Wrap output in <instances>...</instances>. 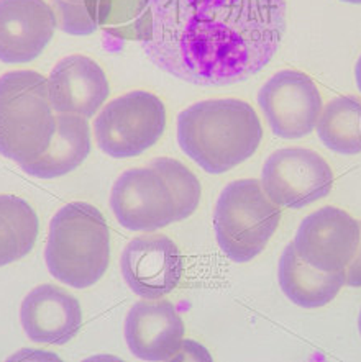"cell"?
I'll return each mask as SVG.
<instances>
[{"label": "cell", "instance_id": "6da1fadb", "mask_svg": "<svg viewBox=\"0 0 361 362\" xmlns=\"http://www.w3.org/2000/svg\"><path fill=\"white\" fill-rule=\"evenodd\" d=\"M286 0H142L137 30L151 63L202 87L243 82L271 63Z\"/></svg>", "mask_w": 361, "mask_h": 362}, {"label": "cell", "instance_id": "7a4b0ae2", "mask_svg": "<svg viewBox=\"0 0 361 362\" xmlns=\"http://www.w3.org/2000/svg\"><path fill=\"white\" fill-rule=\"evenodd\" d=\"M261 141L260 117L245 100H200L178 117L179 148L209 174H225L243 164Z\"/></svg>", "mask_w": 361, "mask_h": 362}, {"label": "cell", "instance_id": "3957f363", "mask_svg": "<svg viewBox=\"0 0 361 362\" xmlns=\"http://www.w3.org/2000/svg\"><path fill=\"white\" fill-rule=\"evenodd\" d=\"M46 267L64 286L89 288L105 276L110 264V231L99 209L71 202L50 221Z\"/></svg>", "mask_w": 361, "mask_h": 362}, {"label": "cell", "instance_id": "277c9868", "mask_svg": "<svg viewBox=\"0 0 361 362\" xmlns=\"http://www.w3.org/2000/svg\"><path fill=\"white\" fill-rule=\"evenodd\" d=\"M56 133L48 79L30 69L0 76V156L23 165L48 149Z\"/></svg>", "mask_w": 361, "mask_h": 362}, {"label": "cell", "instance_id": "5b68a950", "mask_svg": "<svg viewBox=\"0 0 361 362\" xmlns=\"http://www.w3.org/2000/svg\"><path fill=\"white\" fill-rule=\"evenodd\" d=\"M281 221V210L268 199L256 179L225 185L214 209V230L220 251L236 264L260 256Z\"/></svg>", "mask_w": 361, "mask_h": 362}, {"label": "cell", "instance_id": "8992f818", "mask_svg": "<svg viewBox=\"0 0 361 362\" xmlns=\"http://www.w3.org/2000/svg\"><path fill=\"white\" fill-rule=\"evenodd\" d=\"M166 107L148 90H132L101 108L94 120L96 143L113 159H130L147 153L166 128Z\"/></svg>", "mask_w": 361, "mask_h": 362}, {"label": "cell", "instance_id": "52a82bcc", "mask_svg": "<svg viewBox=\"0 0 361 362\" xmlns=\"http://www.w3.org/2000/svg\"><path fill=\"white\" fill-rule=\"evenodd\" d=\"M261 187L280 209L299 210L327 197L333 187V173L317 151L282 148L263 165Z\"/></svg>", "mask_w": 361, "mask_h": 362}, {"label": "cell", "instance_id": "ba28073f", "mask_svg": "<svg viewBox=\"0 0 361 362\" xmlns=\"http://www.w3.org/2000/svg\"><path fill=\"white\" fill-rule=\"evenodd\" d=\"M268 127L281 139H301L316 130L323 100L316 81L302 71L273 74L258 92Z\"/></svg>", "mask_w": 361, "mask_h": 362}, {"label": "cell", "instance_id": "9c48e42d", "mask_svg": "<svg viewBox=\"0 0 361 362\" xmlns=\"http://www.w3.org/2000/svg\"><path fill=\"white\" fill-rule=\"evenodd\" d=\"M110 209L128 231L154 233L178 221V205L166 179L153 169H127L110 190Z\"/></svg>", "mask_w": 361, "mask_h": 362}, {"label": "cell", "instance_id": "30bf717a", "mask_svg": "<svg viewBox=\"0 0 361 362\" xmlns=\"http://www.w3.org/2000/svg\"><path fill=\"white\" fill-rule=\"evenodd\" d=\"M292 245L299 257L317 271H345L361 245V226L348 211L322 206L301 221Z\"/></svg>", "mask_w": 361, "mask_h": 362}, {"label": "cell", "instance_id": "8fae6325", "mask_svg": "<svg viewBox=\"0 0 361 362\" xmlns=\"http://www.w3.org/2000/svg\"><path fill=\"white\" fill-rule=\"evenodd\" d=\"M120 271L135 296L143 300H159L179 286L184 259L171 238L147 233L133 238L122 251Z\"/></svg>", "mask_w": 361, "mask_h": 362}, {"label": "cell", "instance_id": "7c38bea8", "mask_svg": "<svg viewBox=\"0 0 361 362\" xmlns=\"http://www.w3.org/2000/svg\"><path fill=\"white\" fill-rule=\"evenodd\" d=\"M58 18L46 0H0V61L28 64L53 40Z\"/></svg>", "mask_w": 361, "mask_h": 362}, {"label": "cell", "instance_id": "4fadbf2b", "mask_svg": "<svg viewBox=\"0 0 361 362\" xmlns=\"http://www.w3.org/2000/svg\"><path fill=\"white\" fill-rule=\"evenodd\" d=\"M184 320L168 300H144L128 310L125 341L140 361H173L184 341Z\"/></svg>", "mask_w": 361, "mask_h": 362}, {"label": "cell", "instance_id": "5bb4252c", "mask_svg": "<svg viewBox=\"0 0 361 362\" xmlns=\"http://www.w3.org/2000/svg\"><path fill=\"white\" fill-rule=\"evenodd\" d=\"M50 100L56 113L91 118L110 94L105 71L84 54H69L55 64L48 77Z\"/></svg>", "mask_w": 361, "mask_h": 362}, {"label": "cell", "instance_id": "9a60e30c", "mask_svg": "<svg viewBox=\"0 0 361 362\" xmlns=\"http://www.w3.org/2000/svg\"><path fill=\"white\" fill-rule=\"evenodd\" d=\"M20 323L36 344H68L82 327L79 300L63 287L41 284L20 305Z\"/></svg>", "mask_w": 361, "mask_h": 362}, {"label": "cell", "instance_id": "2e32d148", "mask_svg": "<svg viewBox=\"0 0 361 362\" xmlns=\"http://www.w3.org/2000/svg\"><path fill=\"white\" fill-rule=\"evenodd\" d=\"M92 149L87 118L58 113L56 133L46 151L20 168L36 179H58L68 175L89 158Z\"/></svg>", "mask_w": 361, "mask_h": 362}, {"label": "cell", "instance_id": "e0dca14e", "mask_svg": "<svg viewBox=\"0 0 361 362\" xmlns=\"http://www.w3.org/2000/svg\"><path fill=\"white\" fill-rule=\"evenodd\" d=\"M277 282L285 296L301 308H321L338 296L345 286V271L322 272L304 262L287 245L277 262Z\"/></svg>", "mask_w": 361, "mask_h": 362}, {"label": "cell", "instance_id": "ac0fdd59", "mask_svg": "<svg viewBox=\"0 0 361 362\" xmlns=\"http://www.w3.org/2000/svg\"><path fill=\"white\" fill-rule=\"evenodd\" d=\"M38 233L40 220L33 206L17 195L0 194V267L28 256Z\"/></svg>", "mask_w": 361, "mask_h": 362}, {"label": "cell", "instance_id": "d6986e66", "mask_svg": "<svg viewBox=\"0 0 361 362\" xmlns=\"http://www.w3.org/2000/svg\"><path fill=\"white\" fill-rule=\"evenodd\" d=\"M317 134L323 146L343 156L361 154V99L340 95L322 108Z\"/></svg>", "mask_w": 361, "mask_h": 362}, {"label": "cell", "instance_id": "ffe728a7", "mask_svg": "<svg viewBox=\"0 0 361 362\" xmlns=\"http://www.w3.org/2000/svg\"><path fill=\"white\" fill-rule=\"evenodd\" d=\"M149 165L166 179L178 205V221L189 218L197 210L202 195L197 175L188 165L173 158H156Z\"/></svg>", "mask_w": 361, "mask_h": 362}, {"label": "cell", "instance_id": "44dd1931", "mask_svg": "<svg viewBox=\"0 0 361 362\" xmlns=\"http://www.w3.org/2000/svg\"><path fill=\"white\" fill-rule=\"evenodd\" d=\"M58 27L68 35L86 36L99 28V20L89 8L71 4L68 0H53Z\"/></svg>", "mask_w": 361, "mask_h": 362}, {"label": "cell", "instance_id": "7402d4cb", "mask_svg": "<svg viewBox=\"0 0 361 362\" xmlns=\"http://www.w3.org/2000/svg\"><path fill=\"white\" fill-rule=\"evenodd\" d=\"M173 361H212L209 351L195 341H183V346L174 356Z\"/></svg>", "mask_w": 361, "mask_h": 362}, {"label": "cell", "instance_id": "603a6c76", "mask_svg": "<svg viewBox=\"0 0 361 362\" xmlns=\"http://www.w3.org/2000/svg\"><path fill=\"white\" fill-rule=\"evenodd\" d=\"M345 286H350L353 288L361 287V245L358 247L357 255L345 269Z\"/></svg>", "mask_w": 361, "mask_h": 362}, {"label": "cell", "instance_id": "cb8c5ba5", "mask_svg": "<svg viewBox=\"0 0 361 362\" xmlns=\"http://www.w3.org/2000/svg\"><path fill=\"white\" fill-rule=\"evenodd\" d=\"M355 79H357V86L358 90L361 92V56L357 61V66H355Z\"/></svg>", "mask_w": 361, "mask_h": 362}, {"label": "cell", "instance_id": "d4e9b609", "mask_svg": "<svg viewBox=\"0 0 361 362\" xmlns=\"http://www.w3.org/2000/svg\"><path fill=\"white\" fill-rule=\"evenodd\" d=\"M68 2H71V4H76V5H82V7L89 8V7H87V5H86L84 0H68ZM89 10H91V8H89ZM91 12H92V10H91ZM92 13H94V12H92ZM94 15H96V13H94ZM96 17H97V15H96ZM97 20H99V18H97Z\"/></svg>", "mask_w": 361, "mask_h": 362}, {"label": "cell", "instance_id": "484cf974", "mask_svg": "<svg viewBox=\"0 0 361 362\" xmlns=\"http://www.w3.org/2000/svg\"><path fill=\"white\" fill-rule=\"evenodd\" d=\"M340 2H345V4H353V5H361V0H340Z\"/></svg>", "mask_w": 361, "mask_h": 362}, {"label": "cell", "instance_id": "4316f807", "mask_svg": "<svg viewBox=\"0 0 361 362\" xmlns=\"http://www.w3.org/2000/svg\"><path fill=\"white\" fill-rule=\"evenodd\" d=\"M358 329H360V334H361V310H360V317H358Z\"/></svg>", "mask_w": 361, "mask_h": 362}]
</instances>
